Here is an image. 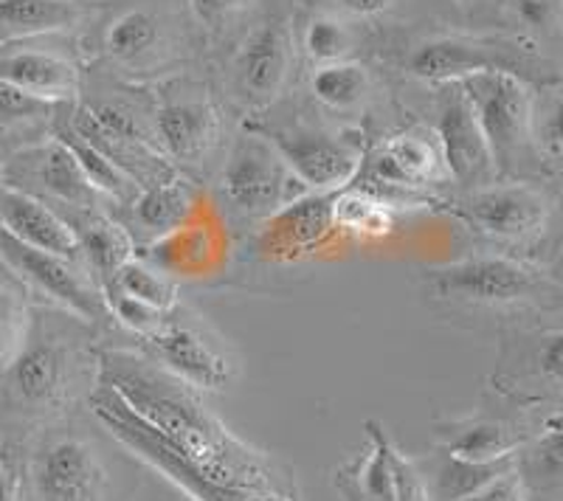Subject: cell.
<instances>
[{
  "instance_id": "6da1fadb",
  "label": "cell",
  "mask_w": 563,
  "mask_h": 501,
  "mask_svg": "<svg viewBox=\"0 0 563 501\" xmlns=\"http://www.w3.org/2000/svg\"><path fill=\"white\" fill-rule=\"evenodd\" d=\"M97 380L110 386L169 445L209 470L218 482L256 493L294 496L290 476L251 448L211 414L198 389L175 378L150 355L124 347H97Z\"/></svg>"
},
{
  "instance_id": "7a4b0ae2",
  "label": "cell",
  "mask_w": 563,
  "mask_h": 501,
  "mask_svg": "<svg viewBox=\"0 0 563 501\" xmlns=\"http://www.w3.org/2000/svg\"><path fill=\"white\" fill-rule=\"evenodd\" d=\"M93 330L63 310H32L26 344L0 375L14 412L40 420L68 409L85 375H97L99 344H93Z\"/></svg>"
},
{
  "instance_id": "3957f363",
  "label": "cell",
  "mask_w": 563,
  "mask_h": 501,
  "mask_svg": "<svg viewBox=\"0 0 563 501\" xmlns=\"http://www.w3.org/2000/svg\"><path fill=\"white\" fill-rule=\"evenodd\" d=\"M422 290L451 313H501L552 302L561 285L532 265L501 254H476L422 274Z\"/></svg>"
},
{
  "instance_id": "277c9868",
  "label": "cell",
  "mask_w": 563,
  "mask_h": 501,
  "mask_svg": "<svg viewBox=\"0 0 563 501\" xmlns=\"http://www.w3.org/2000/svg\"><path fill=\"white\" fill-rule=\"evenodd\" d=\"M88 409L115 443L133 450L141 463H147L150 468L167 476L169 482L178 485L192 501H296L290 496L256 493V490L231 488V485L218 482L209 470L184 457L175 445L161 437L153 425L144 423L110 386L99 383V380L90 386Z\"/></svg>"
},
{
  "instance_id": "5b68a950",
  "label": "cell",
  "mask_w": 563,
  "mask_h": 501,
  "mask_svg": "<svg viewBox=\"0 0 563 501\" xmlns=\"http://www.w3.org/2000/svg\"><path fill=\"white\" fill-rule=\"evenodd\" d=\"M487 71L512 74L527 85L552 82V65L536 52V45L519 37L434 34L420 40L406 57V74L437 88Z\"/></svg>"
},
{
  "instance_id": "8992f818",
  "label": "cell",
  "mask_w": 563,
  "mask_h": 501,
  "mask_svg": "<svg viewBox=\"0 0 563 501\" xmlns=\"http://www.w3.org/2000/svg\"><path fill=\"white\" fill-rule=\"evenodd\" d=\"M490 149L496 180H530L541 169L532 144V90L512 74H474L460 82Z\"/></svg>"
},
{
  "instance_id": "52a82bcc",
  "label": "cell",
  "mask_w": 563,
  "mask_h": 501,
  "mask_svg": "<svg viewBox=\"0 0 563 501\" xmlns=\"http://www.w3.org/2000/svg\"><path fill=\"white\" fill-rule=\"evenodd\" d=\"M214 187L223 214L251 229L308 192L288 164L282 162L274 144L254 130H245L229 144Z\"/></svg>"
},
{
  "instance_id": "ba28073f",
  "label": "cell",
  "mask_w": 563,
  "mask_h": 501,
  "mask_svg": "<svg viewBox=\"0 0 563 501\" xmlns=\"http://www.w3.org/2000/svg\"><path fill=\"white\" fill-rule=\"evenodd\" d=\"M0 265L26 288V293L40 296L54 310L77 315L97 330L113 324L102 288L79 259L40 250L0 229Z\"/></svg>"
},
{
  "instance_id": "9c48e42d",
  "label": "cell",
  "mask_w": 563,
  "mask_h": 501,
  "mask_svg": "<svg viewBox=\"0 0 563 501\" xmlns=\"http://www.w3.org/2000/svg\"><path fill=\"white\" fill-rule=\"evenodd\" d=\"M268 138L288 164L290 172L308 192L335 194L355 183L366 158V144L361 133L352 130H327L310 124H265L256 127Z\"/></svg>"
},
{
  "instance_id": "30bf717a",
  "label": "cell",
  "mask_w": 563,
  "mask_h": 501,
  "mask_svg": "<svg viewBox=\"0 0 563 501\" xmlns=\"http://www.w3.org/2000/svg\"><path fill=\"white\" fill-rule=\"evenodd\" d=\"M451 209L474 232L499 245H532L550 225V200L530 180H496L462 192Z\"/></svg>"
},
{
  "instance_id": "8fae6325",
  "label": "cell",
  "mask_w": 563,
  "mask_h": 501,
  "mask_svg": "<svg viewBox=\"0 0 563 501\" xmlns=\"http://www.w3.org/2000/svg\"><path fill=\"white\" fill-rule=\"evenodd\" d=\"M0 180L34 194L52 209H57L63 218L88 212V209H110L108 200L93 189L88 175L82 172L74 153L54 135L40 144H32V147L9 153Z\"/></svg>"
},
{
  "instance_id": "7c38bea8",
  "label": "cell",
  "mask_w": 563,
  "mask_h": 501,
  "mask_svg": "<svg viewBox=\"0 0 563 501\" xmlns=\"http://www.w3.org/2000/svg\"><path fill=\"white\" fill-rule=\"evenodd\" d=\"M34 501H108L110 474L99 448L74 431H48L29 463Z\"/></svg>"
},
{
  "instance_id": "4fadbf2b",
  "label": "cell",
  "mask_w": 563,
  "mask_h": 501,
  "mask_svg": "<svg viewBox=\"0 0 563 501\" xmlns=\"http://www.w3.org/2000/svg\"><path fill=\"white\" fill-rule=\"evenodd\" d=\"M223 135L218 104L200 88H173L153 110V138L158 153L178 172L203 178Z\"/></svg>"
},
{
  "instance_id": "5bb4252c",
  "label": "cell",
  "mask_w": 563,
  "mask_h": 501,
  "mask_svg": "<svg viewBox=\"0 0 563 501\" xmlns=\"http://www.w3.org/2000/svg\"><path fill=\"white\" fill-rule=\"evenodd\" d=\"M355 183L375 189L391 203L397 200L406 203L411 198L422 200V192L449 183L437 135L426 130H400L395 135H386L384 142L366 149L364 167Z\"/></svg>"
},
{
  "instance_id": "9a60e30c",
  "label": "cell",
  "mask_w": 563,
  "mask_h": 501,
  "mask_svg": "<svg viewBox=\"0 0 563 501\" xmlns=\"http://www.w3.org/2000/svg\"><path fill=\"white\" fill-rule=\"evenodd\" d=\"M141 344L155 364L195 389L220 392V389H229L234 380V364L225 355L218 335L206 330L203 322H198V315L180 304L169 310L164 324Z\"/></svg>"
},
{
  "instance_id": "2e32d148",
  "label": "cell",
  "mask_w": 563,
  "mask_h": 501,
  "mask_svg": "<svg viewBox=\"0 0 563 501\" xmlns=\"http://www.w3.org/2000/svg\"><path fill=\"white\" fill-rule=\"evenodd\" d=\"M294 68V32L282 12L256 20L231 59L234 90L251 108H268L282 97Z\"/></svg>"
},
{
  "instance_id": "e0dca14e",
  "label": "cell",
  "mask_w": 563,
  "mask_h": 501,
  "mask_svg": "<svg viewBox=\"0 0 563 501\" xmlns=\"http://www.w3.org/2000/svg\"><path fill=\"white\" fill-rule=\"evenodd\" d=\"M341 240L333 225V194L305 192L254 229L251 250L276 265L301 263Z\"/></svg>"
},
{
  "instance_id": "ac0fdd59",
  "label": "cell",
  "mask_w": 563,
  "mask_h": 501,
  "mask_svg": "<svg viewBox=\"0 0 563 501\" xmlns=\"http://www.w3.org/2000/svg\"><path fill=\"white\" fill-rule=\"evenodd\" d=\"M434 135L442 162H445V172H449V183L460 187L462 192L496 183L490 149L460 82L440 85Z\"/></svg>"
},
{
  "instance_id": "d6986e66",
  "label": "cell",
  "mask_w": 563,
  "mask_h": 501,
  "mask_svg": "<svg viewBox=\"0 0 563 501\" xmlns=\"http://www.w3.org/2000/svg\"><path fill=\"white\" fill-rule=\"evenodd\" d=\"M175 26L158 3L135 0L115 9L99 32V48L124 71H150L175 57Z\"/></svg>"
},
{
  "instance_id": "ffe728a7",
  "label": "cell",
  "mask_w": 563,
  "mask_h": 501,
  "mask_svg": "<svg viewBox=\"0 0 563 501\" xmlns=\"http://www.w3.org/2000/svg\"><path fill=\"white\" fill-rule=\"evenodd\" d=\"M200 183L192 178L175 175V178L155 183V187L139 189L128 207L119 209L115 218L122 220L124 229L133 237L135 248H147L161 237L178 232L186 223H192L200 214Z\"/></svg>"
},
{
  "instance_id": "44dd1931",
  "label": "cell",
  "mask_w": 563,
  "mask_h": 501,
  "mask_svg": "<svg viewBox=\"0 0 563 501\" xmlns=\"http://www.w3.org/2000/svg\"><path fill=\"white\" fill-rule=\"evenodd\" d=\"M0 79L29 97L52 104L77 102L82 93V77L77 65L63 54L32 45V40L0 48Z\"/></svg>"
},
{
  "instance_id": "7402d4cb",
  "label": "cell",
  "mask_w": 563,
  "mask_h": 501,
  "mask_svg": "<svg viewBox=\"0 0 563 501\" xmlns=\"http://www.w3.org/2000/svg\"><path fill=\"white\" fill-rule=\"evenodd\" d=\"M0 229L20 243L82 263L77 234L65 223L63 214L34 194L9 187L3 180H0Z\"/></svg>"
},
{
  "instance_id": "603a6c76",
  "label": "cell",
  "mask_w": 563,
  "mask_h": 501,
  "mask_svg": "<svg viewBox=\"0 0 563 501\" xmlns=\"http://www.w3.org/2000/svg\"><path fill=\"white\" fill-rule=\"evenodd\" d=\"M516 474L530 501H563V405L541 417L516 450Z\"/></svg>"
},
{
  "instance_id": "cb8c5ba5",
  "label": "cell",
  "mask_w": 563,
  "mask_h": 501,
  "mask_svg": "<svg viewBox=\"0 0 563 501\" xmlns=\"http://www.w3.org/2000/svg\"><path fill=\"white\" fill-rule=\"evenodd\" d=\"M65 223L77 234L82 265L102 290L113 282L119 268L139 254L124 223L110 209H88V212L68 214Z\"/></svg>"
},
{
  "instance_id": "d4e9b609",
  "label": "cell",
  "mask_w": 563,
  "mask_h": 501,
  "mask_svg": "<svg viewBox=\"0 0 563 501\" xmlns=\"http://www.w3.org/2000/svg\"><path fill=\"white\" fill-rule=\"evenodd\" d=\"M364 428L369 445L335 470V490L344 501H395V445L378 420H366Z\"/></svg>"
},
{
  "instance_id": "484cf974",
  "label": "cell",
  "mask_w": 563,
  "mask_h": 501,
  "mask_svg": "<svg viewBox=\"0 0 563 501\" xmlns=\"http://www.w3.org/2000/svg\"><path fill=\"white\" fill-rule=\"evenodd\" d=\"M141 257L150 259L169 277H209L223 263V243L220 229L195 218L178 232L161 237L158 243L139 250Z\"/></svg>"
},
{
  "instance_id": "4316f807",
  "label": "cell",
  "mask_w": 563,
  "mask_h": 501,
  "mask_svg": "<svg viewBox=\"0 0 563 501\" xmlns=\"http://www.w3.org/2000/svg\"><path fill=\"white\" fill-rule=\"evenodd\" d=\"M415 465L429 488L431 501H462L516 468V457L496 459V463H467L437 445L429 457L415 459Z\"/></svg>"
},
{
  "instance_id": "83f0119b",
  "label": "cell",
  "mask_w": 563,
  "mask_h": 501,
  "mask_svg": "<svg viewBox=\"0 0 563 501\" xmlns=\"http://www.w3.org/2000/svg\"><path fill=\"white\" fill-rule=\"evenodd\" d=\"M525 443V431L501 420L467 417L437 423V445L467 463H496L516 457Z\"/></svg>"
},
{
  "instance_id": "f1b7e54d",
  "label": "cell",
  "mask_w": 563,
  "mask_h": 501,
  "mask_svg": "<svg viewBox=\"0 0 563 501\" xmlns=\"http://www.w3.org/2000/svg\"><path fill=\"white\" fill-rule=\"evenodd\" d=\"M77 0H0V48L79 26Z\"/></svg>"
},
{
  "instance_id": "f546056e",
  "label": "cell",
  "mask_w": 563,
  "mask_h": 501,
  "mask_svg": "<svg viewBox=\"0 0 563 501\" xmlns=\"http://www.w3.org/2000/svg\"><path fill=\"white\" fill-rule=\"evenodd\" d=\"M333 225L339 237L380 240L389 237L397 225V203L375 189L350 183L333 194Z\"/></svg>"
},
{
  "instance_id": "4dcf8cb0",
  "label": "cell",
  "mask_w": 563,
  "mask_h": 501,
  "mask_svg": "<svg viewBox=\"0 0 563 501\" xmlns=\"http://www.w3.org/2000/svg\"><path fill=\"white\" fill-rule=\"evenodd\" d=\"M57 108L59 104L29 97L0 79V147L18 153V149L52 138Z\"/></svg>"
},
{
  "instance_id": "1f68e13d",
  "label": "cell",
  "mask_w": 563,
  "mask_h": 501,
  "mask_svg": "<svg viewBox=\"0 0 563 501\" xmlns=\"http://www.w3.org/2000/svg\"><path fill=\"white\" fill-rule=\"evenodd\" d=\"M308 85L321 108L333 110V113H350L366 102L372 90V77L361 63L344 59V63L316 65Z\"/></svg>"
},
{
  "instance_id": "d6a6232c",
  "label": "cell",
  "mask_w": 563,
  "mask_h": 501,
  "mask_svg": "<svg viewBox=\"0 0 563 501\" xmlns=\"http://www.w3.org/2000/svg\"><path fill=\"white\" fill-rule=\"evenodd\" d=\"M108 288L122 290V293L133 296V299L161 310V313H169L173 308H178V282L161 268H155V265L150 263V259L141 257V254L130 257L128 263L119 268V274H115L113 282H110Z\"/></svg>"
},
{
  "instance_id": "836d02e7",
  "label": "cell",
  "mask_w": 563,
  "mask_h": 501,
  "mask_svg": "<svg viewBox=\"0 0 563 501\" xmlns=\"http://www.w3.org/2000/svg\"><path fill=\"white\" fill-rule=\"evenodd\" d=\"M32 330V304L26 288L14 277L0 279V375L12 367Z\"/></svg>"
},
{
  "instance_id": "e575fe53",
  "label": "cell",
  "mask_w": 563,
  "mask_h": 501,
  "mask_svg": "<svg viewBox=\"0 0 563 501\" xmlns=\"http://www.w3.org/2000/svg\"><path fill=\"white\" fill-rule=\"evenodd\" d=\"M532 144L541 167L563 172V85L532 99Z\"/></svg>"
},
{
  "instance_id": "d590c367",
  "label": "cell",
  "mask_w": 563,
  "mask_h": 501,
  "mask_svg": "<svg viewBox=\"0 0 563 501\" xmlns=\"http://www.w3.org/2000/svg\"><path fill=\"white\" fill-rule=\"evenodd\" d=\"M301 45H305V54L313 65L344 63V59H350L352 48H355V34H352L350 23L344 18L321 12L308 20Z\"/></svg>"
},
{
  "instance_id": "8d00e7d4",
  "label": "cell",
  "mask_w": 563,
  "mask_h": 501,
  "mask_svg": "<svg viewBox=\"0 0 563 501\" xmlns=\"http://www.w3.org/2000/svg\"><path fill=\"white\" fill-rule=\"evenodd\" d=\"M102 293H104V302H108L110 319L139 341L150 338V335L164 324V319H167V313H161V310L139 302V299L122 293V290L104 288Z\"/></svg>"
},
{
  "instance_id": "74e56055",
  "label": "cell",
  "mask_w": 563,
  "mask_h": 501,
  "mask_svg": "<svg viewBox=\"0 0 563 501\" xmlns=\"http://www.w3.org/2000/svg\"><path fill=\"white\" fill-rule=\"evenodd\" d=\"M254 0H186V7H189V14L192 20L203 29L206 34H220L231 32V29L238 26L240 20L245 18V12L251 9Z\"/></svg>"
},
{
  "instance_id": "f35d334b",
  "label": "cell",
  "mask_w": 563,
  "mask_h": 501,
  "mask_svg": "<svg viewBox=\"0 0 563 501\" xmlns=\"http://www.w3.org/2000/svg\"><path fill=\"white\" fill-rule=\"evenodd\" d=\"M512 14L532 34H555L563 23V0H512Z\"/></svg>"
},
{
  "instance_id": "ab89813d",
  "label": "cell",
  "mask_w": 563,
  "mask_h": 501,
  "mask_svg": "<svg viewBox=\"0 0 563 501\" xmlns=\"http://www.w3.org/2000/svg\"><path fill=\"white\" fill-rule=\"evenodd\" d=\"M29 463L18 445L0 443V501H29Z\"/></svg>"
},
{
  "instance_id": "60d3db41",
  "label": "cell",
  "mask_w": 563,
  "mask_h": 501,
  "mask_svg": "<svg viewBox=\"0 0 563 501\" xmlns=\"http://www.w3.org/2000/svg\"><path fill=\"white\" fill-rule=\"evenodd\" d=\"M532 372L547 386H563V327L544 333L532 349Z\"/></svg>"
},
{
  "instance_id": "b9f144b4",
  "label": "cell",
  "mask_w": 563,
  "mask_h": 501,
  "mask_svg": "<svg viewBox=\"0 0 563 501\" xmlns=\"http://www.w3.org/2000/svg\"><path fill=\"white\" fill-rule=\"evenodd\" d=\"M395 488H397L395 501H431L429 488H426V482H422V476L420 470H417L415 459L404 457L397 448H395Z\"/></svg>"
},
{
  "instance_id": "7bdbcfd3",
  "label": "cell",
  "mask_w": 563,
  "mask_h": 501,
  "mask_svg": "<svg viewBox=\"0 0 563 501\" xmlns=\"http://www.w3.org/2000/svg\"><path fill=\"white\" fill-rule=\"evenodd\" d=\"M462 501H530V499H527V490L525 485H521L519 474H516V468H512L507 470L505 476H499L496 482L482 488L479 493L467 496V499Z\"/></svg>"
},
{
  "instance_id": "ee69618b",
  "label": "cell",
  "mask_w": 563,
  "mask_h": 501,
  "mask_svg": "<svg viewBox=\"0 0 563 501\" xmlns=\"http://www.w3.org/2000/svg\"><path fill=\"white\" fill-rule=\"evenodd\" d=\"M391 3H395V0H330V7H333L335 12L358 20L380 18L384 12H389Z\"/></svg>"
},
{
  "instance_id": "f6af8a7d",
  "label": "cell",
  "mask_w": 563,
  "mask_h": 501,
  "mask_svg": "<svg viewBox=\"0 0 563 501\" xmlns=\"http://www.w3.org/2000/svg\"><path fill=\"white\" fill-rule=\"evenodd\" d=\"M449 3H454V7H476L482 0H449Z\"/></svg>"
},
{
  "instance_id": "bcb514c9",
  "label": "cell",
  "mask_w": 563,
  "mask_h": 501,
  "mask_svg": "<svg viewBox=\"0 0 563 501\" xmlns=\"http://www.w3.org/2000/svg\"><path fill=\"white\" fill-rule=\"evenodd\" d=\"M558 248H561V254H563V229H561V234H558Z\"/></svg>"
}]
</instances>
